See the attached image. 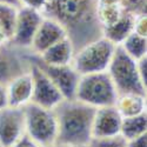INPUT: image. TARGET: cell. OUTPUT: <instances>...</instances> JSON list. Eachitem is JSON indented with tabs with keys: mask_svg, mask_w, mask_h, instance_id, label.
<instances>
[{
	"mask_svg": "<svg viewBox=\"0 0 147 147\" xmlns=\"http://www.w3.org/2000/svg\"><path fill=\"white\" fill-rule=\"evenodd\" d=\"M31 74L33 80L31 102L47 109H54L61 101L65 100L60 91L55 87V85L34 63H32L31 66Z\"/></svg>",
	"mask_w": 147,
	"mask_h": 147,
	"instance_id": "obj_9",
	"label": "cell"
},
{
	"mask_svg": "<svg viewBox=\"0 0 147 147\" xmlns=\"http://www.w3.org/2000/svg\"><path fill=\"white\" fill-rule=\"evenodd\" d=\"M41 147H68V146H65V145H61V144H52V145H48V146H41Z\"/></svg>",
	"mask_w": 147,
	"mask_h": 147,
	"instance_id": "obj_32",
	"label": "cell"
},
{
	"mask_svg": "<svg viewBox=\"0 0 147 147\" xmlns=\"http://www.w3.org/2000/svg\"><path fill=\"white\" fill-rule=\"evenodd\" d=\"M88 145L90 147H126V140L119 134L112 138L92 139Z\"/></svg>",
	"mask_w": 147,
	"mask_h": 147,
	"instance_id": "obj_23",
	"label": "cell"
},
{
	"mask_svg": "<svg viewBox=\"0 0 147 147\" xmlns=\"http://www.w3.org/2000/svg\"><path fill=\"white\" fill-rule=\"evenodd\" d=\"M99 5H114L120 4V0H98Z\"/></svg>",
	"mask_w": 147,
	"mask_h": 147,
	"instance_id": "obj_31",
	"label": "cell"
},
{
	"mask_svg": "<svg viewBox=\"0 0 147 147\" xmlns=\"http://www.w3.org/2000/svg\"><path fill=\"white\" fill-rule=\"evenodd\" d=\"M31 51L22 50L11 41L0 46V85H8L14 78L31 71Z\"/></svg>",
	"mask_w": 147,
	"mask_h": 147,
	"instance_id": "obj_7",
	"label": "cell"
},
{
	"mask_svg": "<svg viewBox=\"0 0 147 147\" xmlns=\"http://www.w3.org/2000/svg\"><path fill=\"white\" fill-rule=\"evenodd\" d=\"M126 147H147V133L126 141Z\"/></svg>",
	"mask_w": 147,
	"mask_h": 147,
	"instance_id": "obj_24",
	"label": "cell"
},
{
	"mask_svg": "<svg viewBox=\"0 0 147 147\" xmlns=\"http://www.w3.org/2000/svg\"><path fill=\"white\" fill-rule=\"evenodd\" d=\"M66 36L67 34L65 30L58 22L44 18L32 40L30 51L35 55H40L51 46L63 40Z\"/></svg>",
	"mask_w": 147,
	"mask_h": 147,
	"instance_id": "obj_13",
	"label": "cell"
},
{
	"mask_svg": "<svg viewBox=\"0 0 147 147\" xmlns=\"http://www.w3.org/2000/svg\"><path fill=\"white\" fill-rule=\"evenodd\" d=\"M125 50V52L132 57L134 60H140L146 57V51H147V40L146 36L139 35L138 33L133 32L131 33L127 38L122 41L120 45Z\"/></svg>",
	"mask_w": 147,
	"mask_h": 147,
	"instance_id": "obj_19",
	"label": "cell"
},
{
	"mask_svg": "<svg viewBox=\"0 0 147 147\" xmlns=\"http://www.w3.org/2000/svg\"><path fill=\"white\" fill-rule=\"evenodd\" d=\"M7 105L9 107L22 108L32 101L33 80L31 71L14 78L6 85Z\"/></svg>",
	"mask_w": 147,
	"mask_h": 147,
	"instance_id": "obj_14",
	"label": "cell"
},
{
	"mask_svg": "<svg viewBox=\"0 0 147 147\" xmlns=\"http://www.w3.org/2000/svg\"><path fill=\"white\" fill-rule=\"evenodd\" d=\"M7 92H6V86L0 85V109L7 107Z\"/></svg>",
	"mask_w": 147,
	"mask_h": 147,
	"instance_id": "obj_29",
	"label": "cell"
},
{
	"mask_svg": "<svg viewBox=\"0 0 147 147\" xmlns=\"http://www.w3.org/2000/svg\"><path fill=\"white\" fill-rule=\"evenodd\" d=\"M26 136L38 146H48L57 142L58 124L53 109L30 102L24 107Z\"/></svg>",
	"mask_w": 147,
	"mask_h": 147,
	"instance_id": "obj_6",
	"label": "cell"
},
{
	"mask_svg": "<svg viewBox=\"0 0 147 147\" xmlns=\"http://www.w3.org/2000/svg\"><path fill=\"white\" fill-rule=\"evenodd\" d=\"M74 48L68 36L51 46L40 55H36L41 63L51 66H68L72 64Z\"/></svg>",
	"mask_w": 147,
	"mask_h": 147,
	"instance_id": "obj_15",
	"label": "cell"
},
{
	"mask_svg": "<svg viewBox=\"0 0 147 147\" xmlns=\"http://www.w3.org/2000/svg\"><path fill=\"white\" fill-rule=\"evenodd\" d=\"M136 20L137 18L133 17L129 13H126L124 11L119 20L114 25L109 26L107 28L102 30V36L109 40L115 46L121 45L127 36L134 32V26H136Z\"/></svg>",
	"mask_w": 147,
	"mask_h": 147,
	"instance_id": "obj_16",
	"label": "cell"
},
{
	"mask_svg": "<svg viewBox=\"0 0 147 147\" xmlns=\"http://www.w3.org/2000/svg\"><path fill=\"white\" fill-rule=\"evenodd\" d=\"M134 32L138 33L139 35L146 36V17L137 18L136 26H134Z\"/></svg>",
	"mask_w": 147,
	"mask_h": 147,
	"instance_id": "obj_26",
	"label": "cell"
},
{
	"mask_svg": "<svg viewBox=\"0 0 147 147\" xmlns=\"http://www.w3.org/2000/svg\"><path fill=\"white\" fill-rule=\"evenodd\" d=\"M42 16L39 11L30 8V7H21L18 9L16 28L12 39L8 40L22 50H30L32 40L38 31L40 24L42 21Z\"/></svg>",
	"mask_w": 147,
	"mask_h": 147,
	"instance_id": "obj_11",
	"label": "cell"
},
{
	"mask_svg": "<svg viewBox=\"0 0 147 147\" xmlns=\"http://www.w3.org/2000/svg\"><path fill=\"white\" fill-rule=\"evenodd\" d=\"M31 61L38 66L50 80L55 85V87L60 91L65 100H74L76 91L80 76L73 69L71 65L68 66H51L46 65L39 60L35 54L31 53Z\"/></svg>",
	"mask_w": 147,
	"mask_h": 147,
	"instance_id": "obj_8",
	"label": "cell"
},
{
	"mask_svg": "<svg viewBox=\"0 0 147 147\" xmlns=\"http://www.w3.org/2000/svg\"><path fill=\"white\" fill-rule=\"evenodd\" d=\"M12 147H40V146H38L32 139H30L27 136H24L17 144H14Z\"/></svg>",
	"mask_w": 147,
	"mask_h": 147,
	"instance_id": "obj_28",
	"label": "cell"
},
{
	"mask_svg": "<svg viewBox=\"0 0 147 147\" xmlns=\"http://www.w3.org/2000/svg\"><path fill=\"white\" fill-rule=\"evenodd\" d=\"M122 8L120 4L114 5H99L98 7V18H99L100 25L104 28L114 25L122 14Z\"/></svg>",
	"mask_w": 147,
	"mask_h": 147,
	"instance_id": "obj_21",
	"label": "cell"
},
{
	"mask_svg": "<svg viewBox=\"0 0 147 147\" xmlns=\"http://www.w3.org/2000/svg\"><path fill=\"white\" fill-rule=\"evenodd\" d=\"M145 133H147V115H146V113H142V114H139L136 117L122 118L120 136L126 141L134 139V138H138Z\"/></svg>",
	"mask_w": 147,
	"mask_h": 147,
	"instance_id": "obj_18",
	"label": "cell"
},
{
	"mask_svg": "<svg viewBox=\"0 0 147 147\" xmlns=\"http://www.w3.org/2000/svg\"><path fill=\"white\" fill-rule=\"evenodd\" d=\"M138 72H139V76L141 81L144 82V85L146 86V72H147V59L146 57L138 60Z\"/></svg>",
	"mask_w": 147,
	"mask_h": 147,
	"instance_id": "obj_27",
	"label": "cell"
},
{
	"mask_svg": "<svg viewBox=\"0 0 147 147\" xmlns=\"http://www.w3.org/2000/svg\"><path fill=\"white\" fill-rule=\"evenodd\" d=\"M95 109L76 99L61 101L53 109L58 124L57 144L68 147L90 144Z\"/></svg>",
	"mask_w": 147,
	"mask_h": 147,
	"instance_id": "obj_2",
	"label": "cell"
},
{
	"mask_svg": "<svg viewBox=\"0 0 147 147\" xmlns=\"http://www.w3.org/2000/svg\"><path fill=\"white\" fill-rule=\"evenodd\" d=\"M115 107L122 118L136 117L146 113V96L137 94L118 95Z\"/></svg>",
	"mask_w": 147,
	"mask_h": 147,
	"instance_id": "obj_17",
	"label": "cell"
},
{
	"mask_svg": "<svg viewBox=\"0 0 147 147\" xmlns=\"http://www.w3.org/2000/svg\"><path fill=\"white\" fill-rule=\"evenodd\" d=\"M20 3L22 7H30V8H33L40 12L42 7L45 6L46 0H20Z\"/></svg>",
	"mask_w": 147,
	"mask_h": 147,
	"instance_id": "obj_25",
	"label": "cell"
},
{
	"mask_svg": "<svg viewBox=\"0 0 147 147\" xmlns=\"http://www.w3.org/2000/svg\"><path fill=\"white\" fill-rule=\"evenodd\" d=\"M0 4L11 5V6H14V7H17V8H21V7H22L20 0H0Z\"/></svg>",
	"mask_w": 147,
	"mask_h": 147,
	"instance_id": "obj_30",
	"label": "cell"
},
{
	"mask_svg": "<svg viewBox=\"0 0 147 147\" xmlns=\"http://www.w3.org/2000/svg\"><path fill=\"white\" fill-rule=\"evenodd\" d=\"M115 47L114 44L101 36L77 51L73 55L71 66L79 76L106 72Z\"/></svg>",
	"mask_w": 147,
	"mask_h": 147,
	"instance_id": "obj_5",
	"label": "cell"
},
{
	"mask_svg": "<svg viewBox=\"0 0 147 147\" xmlns=\"http://www.w3.org/2000/svg\"><path fill=\"white\" fill-rule=\"evenodd\" d=\"M74 99L91 107L100 108L115 106L118 93L106 71L80 76Z\"/></svg>",
	"mask_w": 147,
	"mask_h": 147,
	"instance_id": "obj_4",
	"label": "cell"
},
{
	"mask_svg": "<svg viewBox=\"0 0 147 147\" xmlns=\"http://www.w3.org/2000/svg\"><path fill=\"white\" fill-rule=\"evenodd\" d=\"M72 147H90V145H77V146H72Z\"/></svg>",
	"mask_w": 147,
	"mask_h": 147,
	"instance_id": "obj_33",
	"label": "cell"
},
{
	"mask_svg": "<svg viewBox=\"0 0 147 147\" xmlns=\"http://www.w3.org/2000/svg\"><path fill=\"white\" fill-rule=\"evenodd\" d=\"M98 7V0H46L40 13L65 30L76 53L102 36Z\"/></svg>",
	"mask_w": 147,
	"mask_h": 147,
	"instance_id": "obj_1",
	"label": "cell"
},
{
	"mask_svg": "<svg viewBox=\"0 0 147 147\" xmlns=\"http://www.w3.org/2000/svg\"><path fill=\"white\" fill-rule=\"evenodd\" d=\"M18 9L14 6L0 4V32L4 34L6 40H11L13 36Z\"/></svg>",
	"mask_w": 147,
	"mask_h": 147,
	"instance_id": "obj_20",
	"label": "cell"
},
{
	"mask_svg": "<svg viewBox=\"0 0 147 147\" xmlns=\"http://www.w3.org/2000/svg\"><path fill=\"white\" fill-rule=\"evenodd\" d=\"M107 73L118 95L137 94L146 96V86L138 72V61L129 57L120 45L115 47Z\"/></svg>",
	"mask_w": 147,
	"mask_h": 147,
	"instance_id": "obj_3",
	"label": "cell"
},
{
	"mask_svg": "<svg viewBox=\"0 0 147 147\" xmlns=\"http://www.w3.org/2000/svg\"><path fill=\"white\" fill-rule=\"evenodd\" d=\"M120 6L136 18L146 17V0H120Z\"/></svg>",
	"mask_w": 147,
	"mask_h": 147,
	"instance_id": "obj_22",
	"label": "cell"
},
{
	"mask_svg": "<svg viewBox=\"0 0 147 147\" xmlns=\"http://www.w3.org/2000/svg\"><path fill=\"white\" fill-rule=\"evenodd\" d=\"M24 136H26L24 107L7 106L0 109V147H12Z\"/></svg>",
	"mask_w": 147,
	"mask_h": 147,
	"instance_id": "obj_10",
	"label": "cell"
},
{
	"mask_svg": "<svg viewBox=\"0 0 147 147\" xmlns=\"http://www.w3.org/2000/svg\"><path fill=\"white\" fill-rule=\"evenodd\" d=\"M122 117L115 106L95 109L92 124V139L112 138L120 134Z\"/></svg>",
	"mask_w": 147,
	"mask_h": 147,
	"instance_id": "obj_12",
	"label": "cell"
}]
</instances>
